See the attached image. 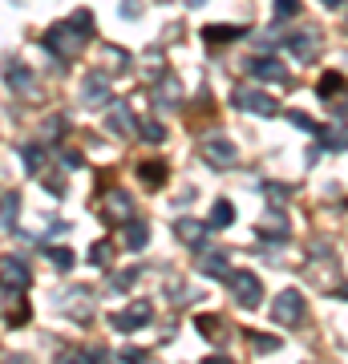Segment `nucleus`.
<instances>
[{
  "instance_id": "nucleus-1",
  "label": "nucleus",
  "mask_w": 348,
  "mask_h": 364,
  "mask_svg": "<svg viewBox=\"0 0 348 364\" xmlns=\"http://www.w3.org/2000/svg\"><path fill=\"white\" fill-rule=\"evenodd\" d=\"M81 33H85V28H78L73 21L53 25L49 33H45V49H49L57 61H73V57H78V49H81V41H85Z\"/></svg>"
},
{
  "instance_id": "nucleus-2",
  "label": "nucleus",
  "mask_w": 348,
  "mask_h": 364,
  "mask_svg": "<svg viewBox=\"0 0 348 364\" xmlns=\"http://www.w3.org/2000/svg\"><path fill=\"white\" fill-rule=\"evenodd\" d=\"M203 154H206V166H215V170H231L239 162V150H235V142L227 134H206Z\"/></svg>"
},
{
  "instance_id": "nucleus-3",
  "label": "nucleus",
  "mask_w": 348,
  "mask_h": 364,
  "mask_svg": "<svg viewBox=\"0 0 348 364\" xmlns=\"http://www.w3.org/2000/svg\"><path fill=\"white\" fill-rule=\"evenodd\" d=\"M271 320L280 328L300 324V320H304V296H300V291H280L275 304H271Z\"/></svg>"
},
{
  "instance_id": "nucleus-4",
  "label": "nucleus",
  "mask_w": 348,
  "mask_h": 364,
  "mask_svg": "<svg viewBox=\"0 0 348 364\" xmlns=\"http://www.w3.org/2000/svg\"><path fill=\"white\" fill-rule=\"evenodd\" d=\"M227 284L235 287V299H239L243 308H259V299H263V284H259L251 272H231V275H227Z\"/></svg>"
},
{
  "instance_id": "nucleus-5",
  "label": "nucleus",
  "mask_w": 348,
  "mask_h": 364,
  "mask_svg": "<svg viewBox=\"0 0 348 364\" xmlns=\"http://www.w3.org/2000/svg\"><path fill=\"white\" fill-rule=\"evenodd\" d=\"M235 109H247V114H259V117H275L280 114V105L271 102L268 93H259V90H235Z\"/></svg>"
},
{
  "instance_id": "nucleus-6",
  "label": "nucleus",
  "mask_w": 348,
  "mask_h": 364,
  "mask_svg": "<svg viewBox=\"0 0 348 364\" xmlns=\"http://www.w3.org/2000/svg\"><path fill=\"white\" fill-rule=\"evenodd\" d=\"M150 316H154V308L146 304V299H134L126 312H117V316H110V324L117 328V332H138L142 324H150Z\"/></svg>"
},
{
  "instance_id": "nucleus-7",
  "label": "nucleus",
  "mask_w": 348,
  "mask_h": 364,
  "mask_svg": "<svg viewBox=\"0 0 348 364\" xmlns=\"http://www.w3.org/2000/svg\"><path fill=\"white\" fill-rule=\"evenodd\" d=\"M105 219L110 223H130L134 219V198L126 191H110L105 195Z\"/></svg>"
},
{
  "instance_id": "nucleus-8",
  "label": "nucleus",
  "mask_w": 348,
  "mask_h": 364,
  "mask_svg": "<svg viewBox=\"0 0 348 364\" xmlns=\"http://www.w3.org/2000/svg\"><path fill=\"white\" fill-rule=\"evenodd\" d=\"M251 77H259V81H275V85H288V69L280 65V61H271V57H255L251 61Z\"/></svg>"
},
{
  "instance_id": "nucleus-9",
  "label": "nucleus",
  "mask_w": 348,
  "mask_h": 364,
  "mask_svg": "<svg viewBox=\"0 0 348 364\" xmlns=\"http://www.w3.org/2000/svg\"><path fill=\"white\" fill-rule=\"evenodd\" d=\"M288 49L296 53L300 61H316L320 57V37L316 33H292L288 37Z\"/></svg>"
},
{
  "instance_id": "nucleus-10",
  "label": "nucleus",
  "mask_w": 348,
  "mask_h": 364,
  "mask_svg": "<svg viewBox=\"0 0 348 364\" xmlns=\"http://www.w3.org/2000/svg\"><path fill=\"white\" fill-rule=\"evenodd\" d=\"M174 235H179L186 247H203V239L211 235V227L206 223H194V219H179L174 223Z\"/></svg>"
},
{
  "instance_id": "nucleus-11",
  "label": "nucleus",
  "mask_w": 348,
  "mask_h": 364,
  "mask_svg": "<svg viewBox=\"0 0 348 364\" xmlns=\"http://www.w3.org/2000/svg\"><path fill=\"white\" fill-rule=\"evenodd\" d=\"M28 279H33V275H28V267L21 259H0V284H13V287L25 291Z\"/></svg>"
},
{
  "instance_id": "nucleus-12",
  "label": "nucleus",
  "mask_w": 348,
  "mask_h": 364,
  "mask_svg": "<svg viewBox=\"0 0 348 364\" xmlns=\"http://www.w3.org/2000/svg\"><path fill=\"white\" fill-rule=\"evenodd\" d=\"M110 102V77L105 73H90L85 77V105H105Z\"/></svg>"
},
{
  "instance_id": "nucleus-13",
  "label": "nucleus",
  "mask_w": 348,
  "mask_h": 364,
  "mask_svg": "<svg viewBox=\"0 0 348 364\" xmlns=\"http://www.w3.org/2000/svg\"><path fill=\"white\" fill-rule=\"evenodd\" d=\"M199 272L211 275V279H227V275H231V267H227V255H223V251H211V255H203V259H199Z\"/></svg>"
},
{
  "instance_id": "nucleus-14",
  "label": "nucleus",
  "mask_w": 348,
  "mask_h": 364,
  "mask_svg": "<svg viewBox=\"0 0 348 364\" xmlns=\"http://www.w3.org/2000/svg\"><path fill=\"white\" fill-rule=\"evenodd\" d=\"M316 138H320L324 150H336V154H340V150H348V130H336V126H320V130H316Z\"/></svg>"
},
{
  "instance_id": "nucleus-15",
  "label": "nucleus",
  "mask_w": 348,
  "mask_h": 364,
  "mask_svg": "<svg viewBox=\"0 0 348 364\" xmlns=\"http://www.w3.org/2000/svg\"><path fill=\"white\" fill-rule=\"evenodd\" d=\"M110 130L122 134V138H130V134H138V126H134V117H130L126 105H114V114H110Z\"/></svg>"
},
{
  "instance_id": "nucleus-16",
  "label": "nucleus",
  "mask_w": 348,
  "mask_h": 364,
  "mask_svg": "<svg viewBox=\"0 0 348 364\" xmlns=\"http://www.w3.org/2000/svg\"><path fill=\"white\" fill-rule=\"evenodd\" d=\"M138 178L146 182V186H162L167 182V162H138Z\"/></svg>"
},
{
  "instance_id": "nucleus-17",
  "label": "nucleus",
  "mask_w": 348,
  "mask_h": 364,
  "mask_svg": "<svg viewBox=\"0 0 348 364\" xmlns=\"http://www.w3.org/2000/svg\"><path fill=\"white\" fill-rule=\"evenodd\" d=\"M203 37H206V41H215V45H227V41L243 37V28H235V25H206V28H203Z\"/></svg>"
},
{
  "instance_id": "nucleus-18",
  "label": "nucleus",
  "mask_w": 348,
  "mask_h": 364,
  "mask_svg": "<svg viewBox=\"0 0 348 364\" xmlns=\"http://www.w3.org/2000/svg\"><path fill=\"white\" fill-rule=\"evenodd\" d=\"M194 324H199V332H203L206 340H215V344H219V340H227V332H223V320H219V316H199Z\"/></svg>"
},
{
  "instance_id": "nucleus-19",
  "label": "nucleus",
  "mask_w": 348,
  "mask_h": 364,
  "mask_svg": "<svg viewBox=\"0 0 348 364\" xmlns=\"http://www.w3.org/2000/svg\"><path fill=\"white\" fill-rule=\"evenodd\" d=\"M231 223H235V207L227 203V198H219V203H215V210H211V231L231 227Z\"/></svg>"
},
{
  "instance_id": "nucleus-20",
  "label": "nucleus",
  "mask_w": 348,
  "mask_h": 364,
  "mask_svg": "<svg viewBox=\"0 0 348 364\" xmlns=\"http://www.w3.org/2000/svg\"><path fill=\"white\" fill-rule=\"evenodd\" d=\"M90 263L93 267H110V263H114V243H110V239H97L90 247Z\"/></svg>"
},
{
  "instance_id": "nucleus-21",
  "label": "nucleus",
  "mask_w": 348,
  "mask_h": 364,
  "mask_svg": "<svg viewBox=\"0 0 348 364\" xmlns=\"http://www.w3.org/2000/svg\"><path fill=\"white\" fill-rule=\"evenodd\" d=\"M150 243V231H146V223H130L126 227V247L130 251H142Z\"/></svg>"
},
{
  "instance_id": "nucleus-22",
  "label": "nucleus",
  "mask_w": 348,
  "mask_h": 364,
  "mask_svg": "<svg viewBox=\"0 0 348 364\" xmlns=\"http://www.w3.org/2000/svg\"><path fill=\"white\" fill-rule=\"evenodd\" d=\"M4 81H9L13 90H28V85H33V73H28L25 65H9V73H4Z\"/></svg>"
},
{
  "instance_id": "nucleus-23",
  "label": "nucleus",
  "mask_w": 348,
  "mask_h": 364,
  "mask_svg": "<svg viewBox=\"0 0 348 364\" xmlns=\"http://www.w3.org/2000/svg\"><path fill=\"white\" fill-rule=\"evenodd\" d=\"M158 105H162V109H170V105H179V81H174V77H167V81H162V90H158Z\"/></svg>"
},
{
  "instance_id": "nucleus-24",
  "label": "nucleus",
  "mask_w": 348,
  "mask_h": 364,
  "mask_svg": "<svg viewBox=\"0 0 348 364\" xmlns=\"http://www.w3.org/2000/svg\"><path fill=\"white\" fill-rule=\"evenodd\" d=\"M16 210H21V195L13 191V195H4V203H0V219L13 223V219H16Z\"/></svg>"
},
{
  "instance_id": "nucleus-25",
  "label": "nucleus",
  "mask_w": 348,
  "mask_h": 364,
  "mask_svg": "<svg viewBox=\"0 0 348 364\" xmlns=\"http://www.w3.org/2000/svg\"><path fill=\"white\" fill-rule=\"evenodd\" d=\"M49 259L57 263V272H69V267H73V251L69 247H49Z\"/></svg>"
},
{
  "instance_id": "nucleus-26",
  "label": "nucleus",
  "mask_w": 348,
  "mask_h": 364,
  "mask_svg": "<svg viewBox=\"0 0 348 364\" xmlns=\"http://www.w3.org/2000/svg\"><path fill=\"white\" fill-rule=\"evenodd\" d=\"M138 134H142L146 142H162V138H167V130H162V122H142V126H138Z\"/></svg>"
},
{
  "instance_id": "nucleus-27",
  "label": "nucleus",
  "mask_w": 348,
  "mask_h": 364,
  "mask_svg": "<svg viewBox=\"0 0 348 364\" xmlns=\"http://www.w3.org/2000/svg\"><path fill=\"white\" fill-rule=\"evenodd\" d=\"M21 154H25V162H28V174H41V166H45V154H41L37 146H25Z\"/></svg>"
},
{
  "instance_id": "nucleus-28",
  "label": "nucleus",
  "mask_w": 348,
  "mask_h": 364,
  "mask_svg": "<svg viewBox=\"0 0 348 364\" xmlns=\"http://www.w3.org/2000/svg\"><path fill=\"white\" fill-rule=\"evenodd\" d=\"M288 117H292V126H296V130H308V134L320 130V122H316V117H308V114H300V109H296V114H288Z\"/></svg>"
},
{
  "instance_id": "nucleus-29",
  "label": "nucleus",
  "mask_w": 348,
  "mask_h": 364,
  "mask_svg": "<svg viewBox=\"0 0 348 364\" xmlns=\"http://www.w3.org/2000/svg\"><path fill=\"white\" fill-rule=\"evenodd\" d=\"M247 336H251V344H255L259 352H275L280 348V340L275 336H263V332H247Z\"/></svg>"
},
{
  "instance_id": "nucleus-30",
  "label": "nucleus",
  "mask_w": 348,
  "mask_h": 364,
  "mask_svg": "<svg viewBox=\"0 0 348 364\" xmlns=\"http://www.w3.org/2000/svg\"><path fill=\"white\" fill-rule=\"evenodd\" d=\"M300 13V0H275V16L284 21V16H296Z\"/></svg>"
},
{
  "instance_id": "nucleus-31",
  "label": "nucleus",
  "mask_w": 348,
  "mask_h": 364,
  "mask_svg": "<svg viewBox=\"0 0 348 364\" xmlns=\"http://www.w3.org/2000/svg\"><path fill=\"white\" fill-rule=\"evenodd\" d=\"M340 85H344V77H340V73H328V77L320 81V93H324V97H328V93H336V90H340Z\"/></svg>"
},
{
  "instance_id": "nucleus-32",
  "label": "nucleus",
  "mask_w": 348,
  "mask_h": 364,
  "mask_svg": "<svg viewBox=\"0 0 348 364\" xmlns=\"http://www.w3.org/2000/svg\"><path fill=\"white\" fill-rule=\"evenodd\" d=\"M61 158H65V166H69V170H78V166H81V154H78V150H65Z\"/></svg>"
},
{
  "instance_id": "nucleus-33",
  "label": "nucleus",
  "mask_w": 348,
  "mask_h": 364,
  "mask_svg": "<svg viewBox=\"0 0 348 364\" xmlns=\"http://www.w3.org/2000/svg\"><path fill=\"white\" fill-rule=\"evenodd\" d=\"M324 4H328V9H336V4H344V0H324Z\"/></svg>"
},
{
  "instance_id": "nucleus-34",
  "label": "nucleus",
  "mask_w": 348,
  "mask_h": 364,
  "mask_svg": "<svg viewBox=\"0 0 348 364\" xmlns=\"http://www.w3.org/2000/svg\"><path fill=\"white\" fill-rule=\"evenodd\" d=\"M340 299H348V287H344V291H340Z\"/></svg>"
}]
</instances>
